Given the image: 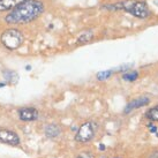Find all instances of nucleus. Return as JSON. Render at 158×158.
<instances>
[{
  "instance_id": "nucleus-6",
  "label": "nucleus",
  "mask_w": 158,
  "mask_h": 158,
  "mask_svg": "<svg viewBox=\"0 0 158 158\" xmlns=\"http://www.w3.org/2000/svg\"><path fill=\"white\" fill-rule=\"evenodd\" d=\"M19 115L23 121H34L38 118V111L32 107H26L19 111Z\"/></svg>"
},
{
  "instance_id": "nucleus-9",
  "label": "nucleus",
  "mask_w": 158,
  "mask_h": 158,
  "mask_svg": "<svg viewBox=\"0 0 158 158\" xmlns=\"http://www.w3.org/2000/svg\"><path fill=\"white\" fill-rule=\"evenodd\" d=\"M61 133V129L58 125H54V123H51V125H48L45 127V135L50 137V139H54L57 136L60 135Z\"/></svg>"
},
{
  "instance_id": "nucleus-2",
  "label": "nucleus",
  "mask_w": 158,
  "mask_h": 158,
  "mask_svg": "<svg viewBox=\"0 0 158 158\" xmlns=\"http://www.w3.org/2000/svg\"><path fill=\"white\" fill-rule=\"evenodd\" d=\"M104 8L109 9H123L127 13L132 14L133 16L139 19H145L150 15V9L148 4L143 0H125L120 4H115L112 6H104Z\"/></svg>"
},
{
  "instance_id": "nucleus-11",
  "label": "nucleus",
  "mask_w": 158,
  "mask_h": 158,
  "mask_svg": "<svg viewBox=\"0 0 158 158\" xmlns=\"http://www.w3.org/2000/svg\"><path fill=\"white\" fill-rule=\"evenodd\" d=\"M147 117L148 119H150L151 121H157L158 123V105L152 107V109H150L148 111V113H147Z\"/></svg>"
},
{
  "instance_id": "nucleus-15",
  "label": "nucleus",
  "mask_w": 158,
  "mask_h": 158,
  "mask_svg": "<svg viewBox=\"0 0 158 158\" xmlns=\"http://www.w3.org/2000/svg\"><path fill=\"white\" fill-rule=\"evenodd\" d=\"M149 158H158V151H156V152H154V154L150 155Z\"/></svg>"
},
{
  "instance_id": "nucleus-4",
  "label": "nucleus",
  "mask_w": 158,
  "mask_h": 158,
  "mask_svg": "<svg viewBox=\"0 0 158 158\" xmlns=\"http://www.w3.org/2000/svg\"><path fill=\"white\" fill-rule=\"evenodd\" d=\"M97 132V125L95 121H87L84 123L81 127L79 128V131L76 133L75 140L77 142H83L87 143L89 141H91Z\"/></svg>"
},
{
  "instance_id": "nucleus-14",
  "label": "nucleus",
  "mask_w": 158,
  "mask_h": 158,
  "mask_svg": "<svg viewBox=\"0 0 158 158\" xmlns=\"http://www.w3.org/2000/svg\"><path fill=\"white\" fill-rule=\"evenodd\" d=\"M76 158H95V157L90 152H82V154H80Z\"/></svg>"
},
{
  "instance_id": "nucleus-3",
  "label": "nucleus",
  "mask_w": 158,
  "mask_h": 158,
  "mask_svg": "<svg viewBox=\"0 0 158 158\" xmlns=\"http://www.w3.org/2000/svg\"><path fill=\"white\" fill-rule=\"evenodd\" d=\"M1 43L8 50H16L24 42V36L18 29H7L1 35Z\"/></svg>"
},
{
  "instance_id": "nucleus-12",
  "label": "nucleus",
  "mask_w": 158,
  "mask_h": 158,
  "mask_svg": "<svg viewBox=\"0 0 158 158\" xmlns=\"http://www.w3.org/2000/svg\"><path fill=\"white\" fill-rule=\"evenodd\" d=\"M123 80H126V81H135L137 77H139V74H137V72H132V73H126V74H123Z\"/></svg>"
},
{
  "instance_id": "nucleus-5",
  "label": "nucleus",
  "mask_w": 158,
  "mask_h": 158,
  "mask_svg": "<svg viewBox=\"0 0 158 158\" xmlns=\"http://www.w3.org/2000/svg\"><path fill=\"white\" fill-rule=\"evenodd\" d=\"M0 142L16 147L20 144V136L9 129H0Z\"/></svg>"
},
{
  "instance_id": "nucleus-17",
  "label": "nucleus",
  "mask_w": 158,
  "mask_h": 158,
  "mask_svg": "<svg viewBox=\"0 0 158 158\" xmlns=\"http://www.w3.org/2000/svg\"><path fill=\"white\" fill-rule=\"evenodd\" d=\"M115 158H118V157H115Z\"/></svg>"
},
{
  "instance_id": "nucleus-1",
  "label": "nucleus",
  "mask_w": 158,
  "mask_h": 158,
  "mask_svg": "<svg viewBox=\"0 0 158 158\" xmlns=\"http://www.w3.org/2000/svg\"><path fill=\"white\" fill-rule=\"evenodd\" d=\"M44 12V5L40 0H26L16 6L5 18L6 22L12 24H26L32 22Z\"/></svg>"
},
{
  "instance_id": "nucleus-16",
  "label": "nucleus",
  "mask_w": 158,
  "mask_h": 158,
  "mask_svg": "<svg viewBox=\"0 0 158 158\" xmlns=\"http://www.w3.org/2000/svg\"><path fill=\"white\" fill-rule=\"evenodd\" d=\"M155 4H156V5H158V0H155Z\"/></svg>"
},
{
  "instance_id": "nucleus-7",
  "label": "nucleus",
  "mask_w": 158,
  "mask_h": 158,
  "mask_svg": "<svg viewBox=\"0 0 158 158\" xmlns=\"http://www.w3.org/2000/svg\"><path fill=\"white\" fill-rule=\"evenodd\" d=\"M149 102H150V99L145 96H142V97H140V98H136V99L132 101L129 104H128L127 107H126V110H125V112L128 113L129 111L135 110V109H139V107L148 105V104H149Z\"/></svg>"
},
{
  "instance_id": "nucleus-8",
  "label": "nucleus",
  "mask_w": 158,
  "mask_h": 158,
  "mask_svg": "<svg viewBox=\"0 0 158 158\" xmlns=\"http://www.w3.org/2000/svg\"><path fill=\"white\" fill-rule=\"evenodd\" d=\"M26 0H0V12L12 10Z\"/></svg>"
},
{
  "instance_id": "nucleus-13",
  "label": "nucleus",
  "mask_w": 158,
  "mask_h": 158,
  "mask_svg": "<svg viewBox=\"0 0 158 158\" xmlns=\"http://www.w3.org/2000/svg\"><path fill=\"white\" fill-rule=\"evenodd\" d=\"M112 75V70H104V72H99L97 74V79L98 80H106L109 79Z\"/></svg>"
},
{
  "instance_id": "nucleus-10",
  "label": "nucleus",
  "mask_w": 158,
  "mask_h": 158,
  "mask_svg": "<svg viewBox=\"0 0 158 158\" xmlns=\"http://www.w3.org/2000/svg\"><path fill=\"white\" fill-rule=\"evenodd\" d=\"M92 37H94L92 31H90V30L83 31V32L79 36V38H77V44H85V43H88L89 40H91Z\"/></svg>"
}]
</instances>
